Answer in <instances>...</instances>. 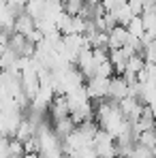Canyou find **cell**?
<instances>
[{
    "label": "cell",
    "instance_id": "6da1fadb",
    "mask_svg": "<svg viewBox=\"0 0 156 158\" xmlns=\"http://www.w3.org/2000/svg\"><path fill=\"white\" fill-rule=\"evenodd\" d=\"M92 148L96 150L99 158H118V141H116V137H111L103 128L96 132V137L92 141Z\"/></svg>",
    "mask_w": 156,
    "mask_h": 158
},
{
    "label": "cell",
    "instance_id": "7a4b0ae2",
    "mask_svg": "<svg viewBox=\"0 0 156 158\" xmlns=\"http://www.w3.org/2000/svg\"><path fill=\"white\" fill-rule=\"evenodd\" d=\"M24 115H22V109H15V111H0V135L4 137H15V132L19 128Z\"/></svg>",
    "mask_w": 156,
    "mask_h": 158
},
{
    "label": "cell",
    "instance_id": "3957f363",
    "mask_svg": "<svg viewBox=\"0 0 156 158\" xmlns=\"http://www.w3.org/2000/svg\"><path fill=\"white\" fill-rule=\"evenodd\" d=\"M86 88H88V94H90V98L92 101H107L109 98V88H111V77H92L88 79V83H86Z\"/></svg>",
    "mask_w": 156,
    "mask_h": 158
},
{
    "label": "cell",
    "instance_id": "277c9868",
    "mask_svg": "<svg viewBox=\"0 0 156 158\" xmlns=\"http://www.w3.org/2000/svg\"><path fill=\"white\" fill-rule=\"evenodd\" d=\"M126 96H130V81L124 75H113L111 77V88H109V101L120 103Z\"/></svg>",
    "mask_w": 156,
    "mask_h": 158
},
{
    "label": "cell",
    "instance_id": "5b68a950",
    "mask_svg": "<svg viewBox=\"0 0 156 158\" xmlns=\"http://www.w3.org/2000/svg\"><path fill=\"white\" fill-rule=\"evenodd\" d=\"M75 66L83 73V77H86V79L96 77V69H99V64H96V60H94V52H92V47H90V49H83V52L79 53L77 64H75Z\"/></svg>",
    "mask_w": 156,
    "mask_h": 158
},
{
    "label": "cell",
    "instance_id": "8992f818",
    "mask_svg": "<svg viewBox=\"0 0 156 158\" xmlns=\"http://www.w3.org/2000/svg\"><path fill=\"white\" fill-rule=\"evenodd\" d=\"M49 113H52L53 122L71 115V107H69V101H66V96H64V94H56V96H53L52 107H49Z\"/></svg>",
    "mask_w": 156,
    "mask_h": 158
},
{
    "label": "cell",
    "instance_id": "52a82bcc",
    "mask_svg": "<svg viewBox=\"0 0 156 158\" xmlns=\"http://www.w3.org/2000/svg\"><path fill=\"white\" fill-rule=\"evenodd\" d=\"M130 34L126 26H116L111 32H109V49H120L124 45H129L130 41Z\"/></svg>",
    "mask_w": 156,
    "mask_h": 158
},
{
    "label": "cell",
    "instance_id": "ba28073f",
    "mask_svg": "<svg viewBox=\"0 0 156 158\" xmlns=\"http://www.w3.org/2000/svg\"><path fill=\"white\" fill-rule=\"evenodd\" d=\"M17 34H24V36H30L34 30H36V19L34 17H30L26 11H22L17 17H15V28H13Z\"/></svg>",
    "mask_w": 156,
    "mask_h": 158
},
{
    "label": "cell",
    "instance_id": "9c48e42d",
    "mask_svg": "<svg viewBox=\"0 0 156 158\" xmlns=\"http://www.w3.org/2000/svg\"><path fill=\"white\" fill-rule=\"evenodd\" d=\"M52 126H53V131H56V135H58L62 141H64V139H66L71 132L77 128V124L71 120V115H69V118H62V120H56Z\"/></svg>",
    "mask_w": 156,
    "mask_h": 158
},
{
    "label": "cell",
    "instance_id": "30bf717a",
    "mask_svg": "<svg viewBox=\"0 0 156 158\" xmlns=\"http://www.w3.org/2000/svg\"><path fill=\"white\" fill-rule=\"evenodd\" d=\"M113 15H116V19H118V24L120 26H129V22L135 17V13H133V9H130V4H122L120 9H116L113 11Z\"/></svg>",
    "mask_w": 156,
    "mask_h": 158
},
{
    "label": "cell",
    "instance_id": "8fae6325",
    "mask_svg": "<svg viewBox=\"0 0 156 158\" xmlns=\"http://www.w3.org/2000/svg\"><path fill=\"white\" fill-rule=\"evenodd\" d=\"M129 32L133 34V36H137V39H141L143 34H145V26H143V17L141 15H135L133 19L129 22Z\"/></svg>",
    "mask_w": 156,
    "mask_h": 158
},
{
    "label": "cell",
    "instance_id": "7c38bea8",
    "mask_svg": "<svg viewBox=\"0 0 156 158\" xmlns=\"http://www.w3.org/2000/svg\"><path fill=\"white\" fill-rule=\"evenodd\" d=\"M11 139L13 137L0 135V158H11Z\"/></svg>",
    "mask_w": 156,
    "mask_h": 158
},
{
    "label": "cell",
    "instance_id": "4fadbf2b",
    "mask_svg": "<svg viewBox=\"0 0 156 158\" xmlns=\"http://www.w3.org/2000/svg\"><path fill=\"white\" fill-rule=\"evenodd\" d=\"M96 75H99V77H113V75H116V66L111 64V60H107V62H103V64L99 66Z\"/></svg>",
    "mask_w": 156,
    "mask_h": 158
},
{
    "label": "cell",
    "instance_id": "5bb4252c",
    "mask_svg": "<svg viewBox=\"0 0 156 158\" xmlns=\"http://www.w3.org/2000/svg\"><path fill=\"white\" fill-rule=\"evenodd\" d=\"M24 150H26V154H39V152H41V148H39V139L32 137V139L24 141Z\"/></svg>",
    "mask_w": 156,
    "mask_h": 158
},
{
    "label": "cell",
    "instance_id": "9a60e30c",
    "mask_svg": "<svg viewBox=\"0 0 156 158\" xmlns=\"http://www.w3.org/2000/svg\"><path fill=\"white\" fill-rule=\"evenodd\" d=\"M22 158H43V156H41V154H24Z\"/></svg>",
    "mask_w": 156,
    "mask_h": 158
},
{
    "label": "cell",
    "instance_id": "2e32d148",
    "mask_svg": "<svg viewBox=\"0 0 156 158\" xmlns=\"http://www.w3.org/2000/svg\"><path fill=\"white\" fill-rule=\"evenodd\" d=\"M154 156H156V145H154Z\"/></svg>",
    "mask_w": 156,
    "mask_h": 158
}]
</instances>
